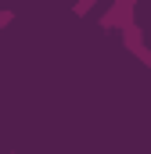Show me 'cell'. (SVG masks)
Returning a JSON list of instances; mask_svg holds the SVG:
<instances>
[{
	"mask_svg": "<svg viewBox=\"0 0 151 154\" xmlns=\"http://www.w3.org/2000/svg\"><path fill=\"white\" fill-rule=\"evenodd\" d=\"M126 47L130 50H140V29L137 25H126Z\"/></svg>",
	"mask_w": 151,
	"mask_h": 154,
	"instance_id": "1",
	"label": "cell"
},
{
	"mask_svg": "<svg viewBox=\"0 0 151 154\" xmlns=\"http://www.w3.org/2000/svg\"><path fill=\"white\" fill-rule=\"evenodd\" d=\"M90 4H94V0H79V4H76V14H86V7H90Z\"/></svg>",
	"mask_w": 151,
	"mask_h": 154,
	"instance_id": "2",
	"label": "cell"
}]
</instances>
